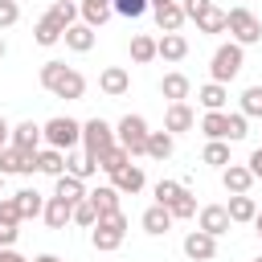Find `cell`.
<instances>
[{
  "mask_svg": "<svg viewBox=\"0 0 262 262\" xmlns=\"http://www.w3.org/2000/svg\"><path fill=\"white\" fill-rule=\"evenodd\" d=\"M41 131H45V143H49V147H61V151H74V147L82 143V123H78V119H66V115L49 119Z\"/></svg>",
  "mask_w": 262,
  "mask_h": 262,
  "instance_id": "5b68a950",
  "label": "cell"
},
{
  "mask_svg": "<svg viewBox=\"0 0 262 262\" xmlns=\"http://www.w3.org/2000/svg\"><path fill=\"white\" fill-rule=\"evenodd\" d=\"M180 8H184V16H188V20H196L205 8H213V0H180Z\"/></svg>",
  "mask_w": 262,
  "mask_h": 262,
  "instance_id": "bcb514c9",
  "label": "cell"
},
{
  "mask_svg": "<svg viewBox=\"0 0 262 262\" xmlns=\"http://www.w3.org/2000/svg\"><path fill=\"white\" fill-rule=\"evenodd\" d=\"M151 57H160V41H156L151 33H135V37H131V61L147 66Z\"/></svg>",
  "mask_w": 262,
  "mask_h": 262,
  "instance_id": "83f0119b",
  "label": "cell"
},
{
  "mask_svg": "<svg viewBox=\"0 0 262 262\" xmlns=\"http://www.w3.org/2000/svg\"><path fill=\"white\" fill-rule=\"evenodd\" d=\"M180 192H184V184H176V180H160V184H156V205H172Z\"/></svg>",
  "mask_w": 262,
  "mask_h": 262,
  "instance_id": "60d3db41",
  "label": "cell"
},
{
  "mask_svg": "<svg viewBox=\"0 0 262 262\" xmlns=\"http://www.w3.org/2000/svg\"><path fill=\"white\" fill-rule=\"evenodd\" d=\"M111 184H115L123 196H135V192L147 184V176H143V168H139V164H127V168H119V172L111 176Z\"/></svg>",
  "mask_w": 262,
  "mask_h": 262,
  "instance_id": "9a60e30c",
  "label": "cell"
},
{
  "mask_svg": "<svg viewBox=\"0 0 262 262\" xmlns=\"http://www.w3.org/2000/svg\"><path fill=\"white\" fill-rule=\"evenodd\" d=\"M242 66H246V45H237V41L217 45L213 57H209V74H213V82H233V78L242 74Z\"/></svg>",
  "mask_w": 262,
  "mask_h": 262,
  "instance_id": "3957f363",
  "label": "cell"
},
{
  "mask_svg": "<svg viewBox=\"0 0 262 262\" xmlns=\"http://www.w3.org/2000/svg\"><path fill=\"white\" fill-rule=\"evenodd\" d=\"M78 12H82V20L86 25H106V16L115 12V0H78Z\"/></svg>",
  "mask_w": 262,
  "mask_h": 262,
  "instance_id": "484cf974",
  "label": "cell"
},
{
  "mask_svg": "<svg viewBox=\"0 0 262 262\" xmlns=\"http://www.w3.org/2000/svg\"><path fill=\"white\" fill-rule=\"evenodd\" d=\"M160 57H164V61H184V57H188V41H184L180 33H164V37H160Z\"/></svg>",
  "mask_w": 262,
  "mask_h": 262,
  "instance_id": "d6a6232c",
  "label": "cell"
},
{
  "mask_svg": "<svg viewBox=\"0 0 262 262\" xmlns=\"http://www.w3.org/2000/svg\"><path fill=\"white\" fill-rule=\"evenodd\" d=\"M94 221H98V209L90 205V196H86V201H78V205H74V225H86V229H90Z\"/></svg>",
  "mask_w": 262,
  "mask_h": 262,
  "instance_id": "b9f144b4",
  "label": "cell"
},
{
  "mask_svg": "<svg viewBox=\"0 0 262 262\" xmlns=\"http://www.w3.org/2000/svg\"><path fill=\"white\" fill-rule=\"evenodd\" d=\"M119 143V135H115V127L106 123V119H86L82 123V151H90L94 160L106 151V147H115Z\"/></svg>",
  "mask_w": 262,
  "mask_h": 262,
  "instance_id": "8992f818",
  "label": "cell"
},
{
  "mask_svg": "<svg viewBox=\"0 0 262 262\" xmlns=\"http://www.w3.org/2000/svg\"><path fill=\"white\" fill-rule=\"evenodd\" d=\"M20 20V4L16 0H0V29H12Z\"/></svg>",
  "mask_w": 262,
  "mask_h": 262,
  "instance_id": "7bdbcfd3",
  "label": "cell"
},
{
  "mask_svg": "<svg viewBox=\"0 0 262 262\" xmlns=\"http://www.w3.org/2000/svg\"><path fill=\"white\" fill-rule=\"evenodd\" d=\"M0 250H4V246H0Z\"/></svg>",
  "mask_w": 262,
  "mask_h": 262,
  "instance_id": "6f0895ef",
  "label": "cell"
},
{
  "mask_svg": "<svg viewBox=\"0 0 262 262\" xmlns=\"http://www.w3.org/2000/svg\"><path fill=\"white\" fill-rule=\"evenodd\" d=\"M41 217H45V225H49V229H66V225L74 221V205H70V201H61V196H49Z\"/></svg>",
  "mask_w": 262,
  "mask_h": 262,
  "instance_id": "d6986e66",
  "label": "cell"
},
{
  "mask_svg": "<svg viewBox=\"0 0 262 262\" xmlns=\"http://www.w3.org/2000/svg\"><path fill=\"white\" fill-rule=\"evenodd\" d=\"M16 225H20V221H8V217H0V246H4V250H8V246L20 237V229H16Z\"/></svg>",
  "mask_w": 262,
  "mask_h": 262,
  "instance_id": "f6af8a7d",
  "label": "cell"
},
{
  "mask_svg": "<svg viewBox=\"0 0 262 262\" xmlns=\"http://www.w3.org/2000/svg\"><path fill=\"white\" fill-rule=\"evenodd\" d=\"M66 172L78 176V180H90V176L98 172V160H94L90 151H70V156H66Z\"/></svg>",
  "mask_w": 262,
  "mask_h": 262,
  "instance_id": "f546056e",
  "label": "cell"
},
{
  "mask_svg": "<svg viewBox=\"0 0 262 262\" xmlns=\"http://www.w3.org/2000/svg\"><path fill=\"white\" fill-rule=\"evenodd\" d=\"M196 102H201L205 111H225V102H229L225 82H205V86L196 90Z\"/></svg>",
  "mask_w": 262,
  "mask_h": 262,
  "instance_id": "d4e9b609",
  "label": "cell"
},
{
  "mask_svg": "<svg viewBox=\"0 0 262 262\" xmlns=\"http://www.w3.org/2000/svg\"><path fill=\"white\" fill-rule=\"evenodd\" d=\"M147 8H151V0H115V12H119V16H127V20L143 16Z\"/></svg>",
  "mask_w": 262,
  "mask_h": 262,
  "instance_id": "ab89813d",
  "label": "cell"
},
{
  "mask_svg": "<svg viewBox=\"0 0 262 262\" xmlns=\"http://www.w3.org/2000/svg\"><path fill=\"white\" fill-rule=\"evenodd\" d=\"M0 172H4V176H16V172H25V176H29V172H37V164H33V156H29V151H20L16 143H8V147L0 151Z\"/></svg>",
  "mask_w": 262,
  "mask_h": 262,
  "instance_id": "7c38bea8",
  "label": "cell"
},
{
  "mask_svg": "<svg viewBox=\"0 0 262 262\" xmlns=\"http://www.w3.org/2000/svg\"><path fill=\"white\" fill-rule=\"evenodd\" d=\"M0 262H29V258H20V254L8 246V250H0Z\"/></svg>",
  "mask_w": 262,
  "mask_h": 262,
  "instance_id": "681fc988",
  "label": "cell"
},
{
  "mask_svg": "<svg viewBox=\"0 0 262 262\" xmlns=\"http://www.w3.org/2000/svg\"><path fill=\"white\" fill-rule=\"evenodd\" d=\"M0 57H4V37H0Z\"/></svg>",
  "mask_w": 262,
  "mask_h": 262,
  "instance_id": "11a10c76",
  "label": "cell"
},
{
  "mask_svg": "<svg viewBox=\"0 0 262 262\" xmlns=\"http://www.w3.org/2000/svg\"><path fill=\"white\" fill-rule=\"evenodd\" d=\"M53 196H61V201H70V205H78V201H86L90 192H86V180H78V176H70V172H61V176H57V184H53Z\"/></svg>",
  "mask_w": 262,
  "mask_h": 262,
  "instance_id": "ffe728a7",
  "label": "cell"
},
{
  "mask_svg": "<svg viewBox=\"0 0 262 262\" xmlns=\"http://www.w3.org/2000/svg\"><path fill=\"white\" fill-rule=\"evenodd\" d=\"M250 131H246V115L242 111H233L229 115V143H237V139H246Z\"/></svg>",
  "mask_w": 262,
  "mask_h": 262,
  "instance_id": "ee69618b",
  "label": "cell"
},
{
  "mask_svg": "<svg viewBox=\"0 0 262 262\" xmlns=\"http://www.w3.org/2000/svg\"><path fill=\"white\" fill-rule=\"evenodd\" d=\"M192 127H196V111H192L188 102H168V111H164V131L184 135V131H192Z\"/></svg>",
  "mask_w": 262,
  "mask_h": 262,
  "instance_id": "9c48e42d",
  "label": "cell"
},
{
  "mask_svg": "<svg viewBox=\"0 0 262 262\" xmlns=\"http://www.w3.org/2000/svg\"><path fill=\"white\" fill-rule=\"evenodd\" d=\"M184 254H188L192 262H213V258H217V237L205 233V229H192V233L184 237Z\"/></svg>",
  "mask_w": 262,
  "mask_h": 262,
  "instance_id": "30bf717a",
  "label": "cell"
},
{
  "mask_svg": "<svg viewBox=\"0 0 262 262\" xmlns=\"http://www.w3.org/2000/svg\"><path fill=\"white\" fill-rule=\"evenodd\" d=\"M201 160H205L209 168H225V164H233V160H229V139H209L205 151H201Z\"/></svg>",
  "mask_w": 262,
  "mask_h": 262,
  "instance_id": "d590c367",
  "label": "cell"
},
{
  "mask_svg": "<svg viewBox=\"0 0 262 262\" xmlns=\"http://www.w3.org/2000/svg\"><path fill=\"white\" fill-rule=\"evenodd\" d=\"M250 172H254V176H262V147H254V151H250Z\"/></svg>",
  "mask_w": 262,
  "mask_h": 262,
  "instance_id": "7dc6e473",
  "label": "cell"
},
{
  "mask_svg": "<svg viewBox=\"0 0 262 262\" xmlns=\"http://www.w3.org/2000/svg\"><path fill=\"white\" fill-rule=\"evenodd\" d=\"M0 196H4V172H0Z\"/></svg>",
  "mask_w": 262,
  "mask_h": 262,
  "instance_id": "db71d44e",
  "label": "cell"
},
{
  "mask_svg": "<svg viewBox=\"0 0 262 262\" xmlns=\"http://www.w3.org/2000/svg\"><path fill=\"white\" fill-rule=\"evenodd\" d=\"M61 37H66V25H61V20H53L49 12L33 25V41H37V45H57Z\"/></svg>",
  "mask_w": 262,
  "mask_h": 262,
  "instance_id": "cb8c5ba5",
  "label": "cell"
},
{
  "mask_svg": "<svg viewBox=\"0 0 262 262\" xmlns=\"http://www.w3.org/2000/svg\"><path fill=\"white\" fill-rule=\"evenodd\" d=\"M160 94H164L168 102H188V94H192V82H188L180 70H172V74H164V82H160Z\"/></svg>",
  "mask_w": 262,
  "mask_h": 262,
  "instance_id": "e0dca14e",
  "label": "cell"
},
{
  "mask_svg": "<svg viewBox=\"0 0 262 262\" xmlns=\"http://www.w3.org/2000/svg\"><path fill=\"white\" fill-rule=\"evenodd\" d=\"M115 135H119V143L131 151V156H147V119L143 115H123L119 123H115Z\"/></svg>",
  "mask_w": 262,
  "mask_h": 262,
  "instance_id": "277c9868",
  "label": "cell"
},
{
  "mask_svg": "<svg viewBox=\"0 0 262 262\" xmlns=\"http://www.w3.org/2000/svg\"><path fill=\"white\" fill-rule=\"evenodd\" d=\"M33 164H37L41 176H53V180H57V176L66 172V151H61V147H41V151L33 156Z\"/></svg>",
  "mask_w": 262,
  "mask_h": 262,
  "instance_id": "ac0fdd59",
  "label": "cell"
},
{
  "mask_svg": "<svg viewBox=\"0 0 262 262\" xmlns=\"http://www.w3.org/2000/svg\"><path fill=\"white\" fill-rule=\"evenodd\" d=\"M49 16H53V20H61V25L70 29V25L78 20V0H57V4L49 8Z\"/></svg>",
  "mask_w": 262,
  "mask_h": 262,
  "instance_id": "f35d334b",
  "label": "cell"
},
{
  "mask_svg": "<svg viewBox=\"0 0 262 262\" xmlns=\"http://www.w3.org/2000/svg\"><path fill=\"white\" fill-rule=\"evenodd\" d=\"M229 225H233V217H229L225 205H205V209L196 213V229H205V233H213V237L229 233Z\"/></svg>",
  "mask_w": 262,
  "mask_h": 262,
  "instance_id": "ba28073f",
  "label": "cell"
},
{
  "mask_svg": "<svg viewBox=\"0 0 262 262\" xmlns=\"http://www.w3.org/2000/svg\"><path fill=\"white\" fill-rule=\"evenodd\" d=\"M229 217H233V225H246V221H254L258 217V205H254V196L250 192H229Z\"/></svg>",
  "mask_w": 262,
  "mask_h": 262,
  "instance_id": "7402d4cb",
  "label": "cell"
},
{
  "mask_svg": "<svg viewBox=\"0 0 262 262\" xmlns=\"http://www.w3.org/2000/svg\"><path fill=\"white\" fill-rule=\"evenodd\" d=\"M41 139H45V131H41L33 119H25V123H16V127H12V143H16L20 151H29V156H37V151H41Z\"/></svg>",
  "mask_w": 262,
  "mask_h": 262,
  "instance_id": "4fadbf2b",
  "label": "cell"
},
{
  "mask_svg": "<svg viewBox=\"0 0 262 262\" xmlns=\"http://www.w3.org/2000/svg\"><path fill=\"white\" fill-rule=\"evenodd\" d=\"M201 131L205 139H229V111H205Z\"/></svg>",
  "mask_w": 262,
  "mask_h": 262,
  "instance_id": "f1b7e54d",
  "label": "cell"
},
{
  "mask_svg": "<svg viewBox=\"0 0 262 262\" xmlns=\"http://www.w3.org/2000/svg\"><path fill=\"white\" fill-rule=\"evenodd\" d=\"M8 139H12V127H8V119H4V115H0V151H4V147H8Z\"/></svg>",
  "mask_w": 262,
  "mask_h": 262,
  "instance_id": "c3c4849f",
  "label": "cell"
},
{
  "mask_svg": "<svg viewBox=\"0 0 262 262\" xmlns=\"http://www.w3.org/2000/svg\"><path fill=\"white\" fill-rule=\"evenodd\" d=\"M196 29H201V33H225V29H229V12H221V8L213 4V8H205V12L196 16Z\"/></svg>",
  "mask_w": 262,
  "mask_h": 262,
  "instance_id": "e575fe53",
  "label": "cell"
},
{
  "mask_svg": "<svg viewBox=\"0 0 262 262\" xmlns=\"http://www.w3.org/2000/svg\"><path fill=\"white\" fill-rule=\"evenodd\" d=\"M172 209L168 205H151V209H143V229L151 233V237H160V233H168L172 229Z\"/></svg>",
  "mask_w": 262,
  "mask_h": 262,
  "instance_id": "603a6c76",
  "label": "cell"
},
{
  "mask_svg": "<svg viewBox=\"0 0 262 262\" xmlns=\"http://www.w3.org/2000/svg\"><path fill=\"white\" fill-rule=\"evenodd\" d=\"M37 78H41V86H45L49 94H57V98L78 102V98L86 94V78H82L74 66H66V61H45Z\"/></svg>",
  "mask_w": 262,
  "mask_h": 262,
  "instance_id": "6da1fadb",
  "label": "cell"
},
{
  "mask_svg": "<svg viewBox=\"0 0 262 262\" xmlns=\"http://www.w3.org/2000/svg\"><path fill=\"white\" fill-rule=\"evenodd\" d=\"M254 225H258V242H262V209H258V217H254Z\"/></svg>",
  "mask_w": 262,
  "mask_h": 262,
  "instance_id": "816d5d0a",
  "label": "cell"
},
{
  "mask_svg": "<svg viewBox=\"0 0 262 262\" xmlns=\"http://www.w3.org/2000/svg\"><path fill=\"white\" fill-rule=\"evenodd\" d=\"M151 12H156L160 33H180V25L188 20V16H184V8H180V0H176V4H164V8H151Z\"/></svg>",
  "mask_w": 262,
  "mask_h": 262,
  "instance_id": "4316f807",
  "label": "cell"
},
{
  "mask_svg": "<svg viewBox=\"0 0 262 262\" xmlns=\"http://www.w3.org/2000/svg\"><path fill=\"white\" fill-rule=\"evenodd\" d=\"M12 201H16V209H20V221H33V217L45 213V196H41L37 188H20V192H12Z\"/></svg>",
  "mask_w": 262,
  "mask_h": 262,
  "instance_id": "44dd1931",
  "label": "cell"
},
{
  "mask_svg": "<svg viewBox=\"0 0 262 262\" xmlns=\"http://www.w3.org/2000/svg\"><path fill=\"white\" fill-rule=\"evenodd\" d=\"M172 151H176V135H172V131H151V135H147V156H151V160L164 164Z\"/></svg>",
  "mask_w": 262,
  "mask_h": 262,
  "instance_id": "1f68e13d",
  "label": "cell"
},
{
  "mask_svg": "<svg viewBox=\"0 0 262 262\" xmlns=\"http://www.w3.org/2000/svg\"><path fill=\"white\" fill-rule=\"evenodd\" d=\"M98 90H102L106 98H123V94L131 90V74H127L123 66H106V70L98 74Z\"/></svg>",
  "mask_w": 262,
  "mask_h": 262,
  "instance_id": "8fae6325",
  "label": "cell"
},
{
  "mask_svg": "<svg viewBox=\"0 0 262 262\" xmlns=\"http://www.w3.org/2000/svg\"><path fill=\"white\" fill-rule=\"evenodd\" d=\"M127 164H131V151H127L123 143H115V147H106V151L98 156V168H102L106 176H115V172H119V168H127Z\"/></svg>",
  "mask_w": 262,
  "mask_h": 262,
  "instance_id": "836d02e7",
  "label": "cell"
},
{
  "mask_svg": "<svg viewBox=\"0 0 262 262\" xmlns=\"http://www.w3.org/2000/svg\"><path fill=\"white\" fill-rule=\"evenodd\" d=\"M254 180H258V176L250 172V164H225V168H221V184H225V192H250Z\"/></svg>",
  "mask_w": 262,
  "mask_h": 262,
  "instance_id": "5bb4252c",
  "label": "cell"
},
{
  "mask_svg": "<svg viewBox=\"0 0 262 262\" xmlns=\"http://www.w3.org/2000/svg\"><path fill=\"white\" fill-rule=\"evenodd\" d=\"M168 209H172V217H176V221H188V217H196V196L184 188V192H180V196H176Z\"/></svg>",
  "mask_w": 262,
  "mask_h": 262,
  "instance_id": "8d00e7d4",
  "label": "cell"
},
{
  "mask_svg": "<svg viewBox=\"0 0 262 262\" xmlns=\"http://www.w3.org/2000/svg\"><path fill=\"white\" fill-rule=\"evenodd\" d=\"M61 41H66V49H74V53H90V49H94V25H86V20L78 25V20H74Z\"/></svg>",
  "mask_w": 262,
  "mask_h": 262,
  "instance_id": "2e32d148",
  "label": "cell"
},
{
  "mask_svg": "<svg viewBox=\"0 0 262 262\" xmlns=\"http://www.w3.org/2000/svg\"><path fill=\"white\" fill-rule=\"evenodd\" d=\"M33 262H61V258H57V254H37Z\"/></svg>",
  "mask_w": 262,
  "mask_h": 262,
  "instance_id": "f907efd6",
  "label": "cell"
},
{
  "mask_svg": "<svg viewBox=\"0 0 262 262\" xmlns=\"http://www.w3.org/2000/svg\"><path fill=\"white\" fill-rule=\"evenodd\" d=\"M229 33L237 45H258L262 41V20L250 8H229Z\"/></svg>",
  "mask_w": 262,
  "mask_h": 262,
  "instance_id": "52a82bcc",
  "label": "cell"
},
{
  "mask_svg": "<svg viewBox=\"0 0 262 262\" xmlns=\"http://www.w3.org/2000/svg\"><path fill=\"white\" fill-rule=\"evenodd\" d=\"M164 4H176V0H151V8H164Z\"/></svg>",
  "mask_w": 262,
  "mask_h": 262,
  "instance_id": "f5cc1de1",
  "label": "cell"
},
{
  "mask_svg": "<svg viewBox=\"0 0 262 262\" xmlns=\"http://www.w3.org/2000/svg\"><path fill=\"white\" fill-rule=\"evenodd\" d=\"M242 115L246 119H258L262 115V86H246L242 90Z\"/></svg>",
  "mask_w": 262,
  "mask_h": 262,
  "instance_id": "74e56055",
  "label": "cell"
},
{
  "mask_svg": "<svg viewBox=\"0 0 262 262\" xmlns=\"http://www.w3.org/2000/svg\"><path fill=\"white\" fill-rule=\"evenodd\" d=\"M123 237H127V217H123V209H119V213H106V217H98V221L90 225V246H94L98 254L119 250Z\"/></svg>",
  "mask_w": 262,
  "mask_h": 262,
  "instance_id": "7a4b0ae2",
  "label": "cell"
},
{
  "mask_svg": "<svg viewBox=\"0 0 262 262\" xmlns=\"http://www.w3.org/2000/svg\"><path fill=\"white\" fill-rule=\"evenodd\" d=\"M119 196H123V192H119L115 184H98V188L90 192V205L98 209V217H106V213H119Z\"/></svg>",
  "mask_w": 262,
  "mask_h": 262,
  "instance_id": "4dcf8cb0",
  "label": "cell"
},
{
  "mask_svg": "<svg viewBox=\"0 0 262 262\" xmlns=\"http://www.w3.org/2000/svg\"><path fill=\"white\" fill-rule=\"evenodd\" d=\"M254 262H262V254H258V258H254Z\"/></svg>",
  "mask_w": 262,
  "mask_h": 262,
  "instance_id": "9f6ffc18",
  "label": "cell"
}]
</instances>
